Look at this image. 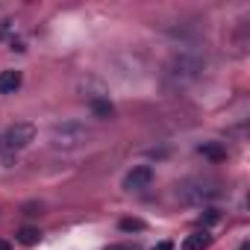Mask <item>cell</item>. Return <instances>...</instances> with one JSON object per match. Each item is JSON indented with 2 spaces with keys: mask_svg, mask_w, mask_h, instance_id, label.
I'll return each mask as SVG.
<instances>
[{
  "mask_svg": "<svg viewBox=\"0 0 250 250\" xmlns=\"http://www.w3.org/2000/svg\"><path fill=\"white\" fill-rule=\"evenodd\" d=\"M153 250H174V247H171V244H168V241H162V244H156V247H153Z\"/></svg>",
  "mask_w": 250,
  "mask_h": 250,
  "instance_id": "8fae6325",
  "label": "cell"
},
{
  "mask_svg": "<svg viewBox=\"0 0 250 250\" xmlns=\"http://www.w3.org/2000/svg\"><path fill=\"white\" fill-rule=\"evenodd\" d=\"M0 250H12V244H9V241H3V238H0Z\"/></svg>",
  "mask_w": 250,
  "mask_h": 250,
  "instance_id": "7c38bea8",
  "label": "cell"
},
{
  "mask_svg": "<svg viewBox=\"0 0 250 250\" xmlns=\"http://www.w3.org/2000/svg\"><path fill=\"white\" fill-rule=\"evenodd\" d=\"M91 109H94V115H100V118H112V103L109 100H91Z\"/></svg>",
  "mask_w": 250,
  "mask_h": 250,
  "instance_id": "8992f818",
  "label": "cell"
},
{
  "mask_svg": "<svg viewBox=\"0 0 250 250\" xmlns=\"http://www.w3.org/2000/svg\"><path fill=\"white\" fill-rule=\"evenodd\" d=\"M121 229H142V221H121Z\"/></svg>",
  "mask_w": 250,
  "mask_h": 250,
  "instance_id": "9c48e42d",
  "label": "cell"
},
{
  "mask_svg": "<svg viewBox=\"0 0 250 250\" xmlns=\"http://www.w3.org/2000/svg\"><path fill=\"white\" fill-rule=\"evenodd\" d=\"M238 250H250V241H241V247Z\"/></svg>",
  "mask_w": 250,
  "mask_h": 250,
  "instance_id": "4fadbf2b",
  "label": "cell"
},
{
  "mask_svg": "<svg viewBox=\"0 0 250 250\" xmlns=\"http://www.w3.org/2000/svg\"><path fill=\"white\" fill-rule=\"evenodd\" d=\"M33 142H36V127L30 121H15V124H9V127L0 133V156H3L6 162H12Z\"/></svg>",
  "mask_w": 250,
  "mask_h": 250,
  "instance_id": "6da1fadb",
  "label": "cell"
},
{
  "mask_svg": "<svg viewBox=\"0 0 250 250\" xmlns=\"http://www.w3.org/2000/svg\"><path fill=\"white\" fill-rule=\"evenodd\" d=\"M106 250H136V247H130V244H109Z\"/></svg>",
  "mask_w": 250,
  "mask_h": 250,
  "instance_id": "30bf717a",
  "label": "cell"
},
{
  "mask_svg": "<svg viewBox=\"0 0 250 250\" xmlns=\"http://www.w3.org/2000/svg\"><path fill=\"white\" fill-rule=\"evenodd\" d=\"M88 139H91L88 127H83L77 121L53 124V130H50V147L53 150H80Z\"/></svg>",
  "mask_w": 250,
  "mask_h": 250,
  "instance_id": "7a4b0ae2",
  "label": "cell"
},
{
  "mask_svg": "<svg viewBox=\"0 0 250 250\" xmlns=\"http://www.w3.org/2000/svg\"><path fill=\"white\" fill-rule=\"evenodd\" d=\"M209 244H212V235H209L206 229H194L191 235H186L183 250H206Z\"/></svg>",
  "mask_w": 250,
  "mask_h": 250,
  "instance_id": "5b68a950",
  "label": "cell"
},
{
  "mask_svg": "<svg viewBox=\"0 0 250 250\" xmlns=\"http://www.w3.org/2000/svg\"><path fill=\"white\" fill-rule=\"evenodd\" d=\"M21 71H0V94H15L21 88Z\"/></svg>",
  "mask_w": 250,
  "mask_h": 250,
  "instance_id": "277c9868",
  "label": "cell"
},
{
  "mask_svg": "<svg viewBox=\"0 0 250 250\" xmlns=\"http://www.w3.org/2000/svg\"><path fill=\"white\" fill-rule=\"evenodd\" d=\"M18 238H21V244H36V241L42 238V232H39V229H33V227H24V229L18 232Z\"/></svg>",
  "mask_w": 250,
  "mask_h": 250,
  "instance_id": "52a82bcc",
  "label": "cell"
},
{
  "mask_svg": "<svg viewBox=\"0 0 250 250\" xmlns=\"http://www.w3.org/2000/svg\"><path fill=\"white\" fill-rule=\"evenodd\" d=\"M127 191H145L153 186V168L150 165H136L133 171L124 174V183H121Z\"/></svg>",
  "mask_w": 250,
  "mask_h": 250,
  "instance_id": "3957f363",
  "label": "cell"
},
{
  "mask_svg": "<svg viewBox=\"0 0 250 250\" xmlns=\"http://www.w3.org/2000/svg\"><path fill=\"white\" fill-rule=\"evenodd\" d=\"M200 153L209 156V159H224V156H227V153H224L221 147H215V145H200Z\"/></svg>",
  "mask_w": 250,
  "mask_h": 250,
  "instance_id": "ba28073f",
  "label": "cell"
}]
</instances>
